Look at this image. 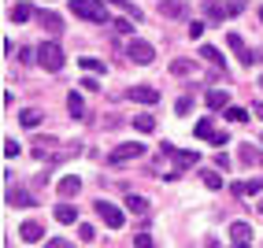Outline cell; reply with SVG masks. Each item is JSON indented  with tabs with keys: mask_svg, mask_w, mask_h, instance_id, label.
Listing matches in <instances>:
<instances>
[{
	"mask_svg": "<svg viewBox=\"0 0 263 248\" xmlns=\"http://www.w3.org/2000/svg\"><path fill=\"white\" fill-rule=\"evenodd\" d=\"M249 237H252V226H249V222H234V226H230V241L249 244Z\"/></svg>",
	"mask_w": 263,
	"mask_h": 248,
	"instance_id": "obj_13",
	"label": "cell"
},
{
	"mask_svg": "<svg viewBox=\"0 0 263 248\" xmlns=\"http://www.w3.org/2000/svg\"><path fill=\"white\" fill-rule=\"evenodd\" d=\"M193 133H197L200 141H212V137H215L219 130L212 126V119H200V122H197V126H193Z\"/></svg>",
	"mask_w": 263,
	"mask_h": 248,
	"instance_id": "obj_17",
	"label": "cell"
},
{
	"mask_svg": "<svg viewBox=\"0 0 263 248\" xmlns=\"http://www.w3.org/2000/svg\"><path fill=\"white\" fill-rule=\"evenodd\" d=\"M126 52H130V60H134V63H141V67H148V63L156 60V48H152L148 41H130Z\"/></svg>",
	"mask_w": 263,
	"mask_h": 248,
	"instance_id": "obj_5",
	"label": "cell"
},
{
	"mask_svg": "<svg viewBox=\"0 0 263 248\" xmlns=\"http://www.w3.org/2000/svg\"><path fill=\"white\" fill-rule=\"evenodd\" d=\"M67 111H71L74 119H82V115H85V104H82V97H78V93L67 97Z\"/></svg>",
	"mask_w": 263,
	"mask_h": 248,
	"instance_id": "obj_22",
	"label": "cell"
},
{
	"mask_svg": "<svg viewBox=\"0 0 263 248\" xmlns=\"http://www.w3.org/2000/svg\"><path fill=\"white\" fill-rule=\"evenodd\" d=\"M82 70H89V74H104V63L93 60V56H85V60H82Z\"/></svg>",
	"mask_w": 263,
	"mask_h": 248,
	"instance_id": "obj_28",
	"label": "cell"
},
{
	"mask_svg": "<svg viewBox=\"0 0 263 248\" xmlns=\"http://www.w3.org/2000/svg\"><path fill=\"white\" fill-rule=\"evenodd\" d=\"M19 234H23V241H41V234H45V230H41V222H23V230H19Z\"/></svg>",
	"mask_w": 263,
	"mask_h": 248,
	"instance_id": "obj_18",
	"label": "cell"
},
{
	"mask_svg": "<svg viewBox=\"0 0 263 248\" xmlns=\"http://www.w3.org/2000/svg\"><path fill=\"white\" fill-rule=\"evenodd\" d=\"M126 207L134 211V215H148V200H145V197H130Z\"/></svg>",
	"mask_w": 263,
	"mask_h": 248,
	"instance_id": "obj_24",
	"label": "cell"
},
{
	"mask_svg": "<svg viewBox=\"0 0 263 248\" xmlns=\"http://www.w3.org/2000/svg\"><path fill=\"white\" fill-rule=\"evenodd\" d=\"M256 207H259V211H263V200H259V204H256Z\"/></svg>",
	"mask_w": 263,
	"mask_h": 248,
	"instance_id": "obj_42",
	"label": "cell"
},
{
	"mask_svg": "<svg viewBox=\"0 0 263 248\" xmlns=\"http://www.w3.org/2000/svg\"><path fill=\"white\" fill-rule=\"evenodd\" d=\"M74 219H78V207H74V204H60V207H56V222L71 226Z\"/></svg>",
	"mask_w": 263,
	"mask_h": 248,
	"instance_id": "obj_16",
	"label": "cell"
},
{
	"mask_svg": "<svg viewBox=\"0 0 263 248\" xmlns=\"http://www.w3.org/2000/svg\"><path fill=\"white\" fill-rule=\"evenodd\" d=\"M141 156H145V145L126 141V145H115L111 148V163H130V159H141Z\"/></svg>",
	"mask_w": 263,
	"mask_h": 248,
	"instance_id": "obj_3",
	"label": "cell"
},
{
	"mask_svg": "<svg viewBox=\"0 0 263 248\" xmlns=\"http://www.w3.org/2000/svg\"><path fill=\"white\" fill-rule=\"evenodd\" d=\"M230 48H234V52H237V60H241V63H245V67H249V63H252V60H256V52H249V48H245V41H241V37H237V33H230Z\"/></svg>",
	"mask_w": 263,
	"mask_h": 248,
	"instance_id": "obj_10",
	"label": "cell"
},
{
	"mask_svg": "<svg viewBox=\"0 0 263 248\" xmlns=\"http://www.w3.org/2000/svg\"><path fill=\"white\" fill-rule=\"evenodd\" d=\"M71 11L78 15V19H85V23H97V26L108 23V8H104V0H71Z\"/></svg>",
	"mask_w": 263,
	"mask_h": 248,
	"instance_id": "obj_1",
	"label": "cell"
},
{
	"mask_svg": "<svg viewBox=\"0 0 263 248\" xmlns=\"http://www.w3.org/2000/svg\"><path fill=\"white\" fill-rule=\"evenodd\" d=\"M259 89H263V78H259Z\"/></svg>",
	"mask_w": 263,
	"mask_h": 248,
	"instance_id": "obj_45",
	"label": "cell"
},
{
	"mask_svg": "<svg viewBox=\"0 0 263 248\" xmlns=\"http://www.w3.org/2000/svg\"><path fill=\"white\" fill-rule=\"evenodd\" d=\"M111 30H115V33H130V30H134V26H130V23H126V19H115V23H111Z\"/></svg>",
	"mask_w": 263,
	"mask_h": 248,
	"instance_id": "obj_32",
	"label": "cell"
},
{
	"mask_svg": "<svg viewBox=\"0 0 263 248\" xmlns=\"http://www.w3.org/2000/svg\"><path fill=\"white\" fill-rule=\"evenodd\" d=\"M45 248H74V244H71V241H60V237H52Z\"/></svg>",
	"mask_w": 263,
	"mask_h": 248,
	"instance_id": "obj_37",
	"label": "cell"
},
{
	"mask_svg": "<svg viewBox=\"0 0 263 248\" xmlns=\"http://www.w3.org/2000/svg\"><path fill=\"white\" fill-rule=\"evenodd\" d=\"M134 130L152 133V130H156V119H152V115H134Z\"/></svg>",
	"mask_w": 263,
	"mask_h": 248,
	"instance_id": "obj_21",
	"label": "cell"
},
{
	"mask_svg": "<svg viewBox=\"0 0 263 248\" xmlns=\"http://www.w3.org/2000/svg\"><path fill=\"white\" fill-rule=\"evenodd\" d=\"M134 248H152V237H148V234H137V237H134Z\"/></svg>",
	"mask_w": 263,
	"mask_h": 248,
	"instance_id": "obj_33",
	"label": "cell"
},
{
	"mask_svg": "<svg viewBox=\"0 0 263 248\" xmlns=\"http://www.w3.org/2000/svg\"><path fill=\"white\" fill-rule=\"evenodd\" d=\"M200 33H204V23H189V37L193 41H200Z\"/></svg>",
	"mask_w": 263,
	"mask_h": 248,
	"instance_id": "obj_35",
	"label": "cell"
},
{
	"mask_svg": "<svg viewBox=\"0 0 263 248\" xmlns=\"http://www.w3.org/2000/svg\"><path fill=\"white\" fill-rule=\"evenodd\" d=\"M208 15H212V19H222V15H226V8H219V4H208Z\"/></svg>",
	"mask_w": 263,
	"mask_h": 248,
	"instance_id": "obj_36",
	"label": "cell"
},
{
	"mask_svg": "<svg viewBox=\"0 0 263 248\" xmlns=\"http://www.w3.org/2000/svg\"><path fill=\"white\" fill-rule=\"evenodd\" d=\"M226 119L230 122H249V111L245 108H226Z\"/></svg>",
	"mask_w": 263,
	"mask_h": 248,
	"instance_id": "obj_29",
	"label": "cell"
},
{
	"mask_svg": "<svg viewBox=\"0 0 263 248\" xmlns=\"http://www.w3.org/2000/svg\"><path fill=\"white\" fill-rule=\"evenodd\" d=\"M256 115H259V119H263V104H259V100H256Z\"/></svg>",
	"mask_w": 263,
	"mask_h": 248,
	"instance_id": "obj_40",
	"label": "cell"
},
{
	"mask_svg": "<svg viewBox=\"0 0 263 248\" xmlns=\"http://www.w3.org/2000/svg\"><path fill=\"white\" fill-rule=\"evenodd\" d=\"M126 97H130L134 104H156V100H160V93H156L152 85H134V89H130Z\"/></svg>",
	"mask_w": 263,
	"mask_h": 248,
	"instance_id": "obj_7",
	"label": "cell"
},
{
	"mask_svg": "<svg viewBox=\"0 0 263 248\" xmlns=\"http://www.w3.org/2000/svg\"><path fill=\"white\" fill-rule=\"evenodd\" d=\"M37 19H41V26H45L48 33H60V30H63V19H60L56 11H41Z\"/></svg>",
	"mask_w": 263,
	"mask_h": 248,
	"instance_id": "obj_12",
	"label": "cell"
},
{
	"mask_svg": "<svg viewBox=\"0 0 263 248\" xmlns=\"http://www.w3.org/2000/svg\"><path fill=\"white\" fill-rule=\"evenodd\" d=\"M204 248H219V237H208V241H204Z\"/></svg>",
	"mask_w": 263,
	"mask_h": 248,
	"instance_id": "obj_39",
	"label": "cell"
},
{
	"mask_svg": "<svg viewBox=\"0 0 263 248\" xmlns=\"http://www.w3.org/2000/svg\"><path fill=\"white\" fill-rule=\"evenodd\" d=\"M60 197H74V193L82 189V178H78V174H67V178H60Z\"/></svg>",
	"mask_w": 263,
	"mask_h": 248,
	"instance_id": "obj_9",
	"label": "cell"
},
{
	"mask_svg": "<svg viewBox=\"0 0 263 248\" xmlns=\"http://www.w3.org/2000/svg\"><path fill=\"white\" fill-rule=\"evenodd\" d=\"M259 189H263V178H249V182H237L234 185L237 197H252V193H259Z\"/></svg>",
	"mask_w": 263,
	"mask_h": 248,
	"instance_id": "obj_15",
	"label": "cell"
},
{
	"mask_svg": "<svg viewBox=\"0 0 263 248\" xmlns=\"http://www.w3.org/2000/svg\"><path fill=\"white\" fill-rule=\"evenodd\" d=\"M78 234H82V241H93V237H97V230H93L89 222H82V230H78Z\"/></svg>",
	"mask_w": 263,
	"mask_h": 248,
	"instance_id": "obj_34",
	"label": "cell"
},
{
	"mask_svg": "<svg viewBox=\"0 0 263 248\" xmlns=\"http://www.w3.org/2000/svg\"><path fill=\"white\" fill-rule=\"evenodd\" d=\"M193 67H197L193 60H174V63H171V74H189Z\"/></svg>",
	"mask_w": 263,
	"mask_h": 248,
	"instance_id": "obj_26",
	"label": "cell"
},
{
	"mask_svg": "<svg viewBox=\"0 0 263 248\" xmlns=\"http://www.w3.org/2000/svg\"><path fill=\"white\" fill-rule=\"evenodd\" d=\"M234 248H252V244H237V241H234Z\"/></svg>",
	"mask_w": 263,
	"mask_h": 248,
	"instance_id": "obj_41",
	"label": "cell"
},
{
	"mask_svg": "<svg viewBox=\"0 0 263 248\" xmlns=\"http://www.w3.org/2000/svg\"><path fill=\"white\" fill-rule=\"evenodd\" d=\"M37 63L48 70V74L63 70V48H60V45H52V41H45V45L37 48Z\"/></svg>",
	"mask_w": 263,
	"mask_h": 248,
	"instance_id": "obj_2",
	"label": "cell"
},
{
	"mask_svg": "<svg viewBox=\"0 0 263 248\" xmlns=\"http://www.w3.org/2000/svg\"><path fill=\"white\" fill-rule=\"evenodd\" d=\"M97 215L108 222L111 230H119L122 222H126V215H122V207H115V204H108V200H97Z\"/></svg>",
	"mask_w": 263,
	"mask_h": 248,
	"instance_id": "obj_4",
	"label": "cell"
},
{
	"mask_svg": "<svg viewBox=\"0 0 263 248\" xmlns=\"http://www.w3.org/2000/svg\"><path fill=\"white\" fill-rule=\"evenodd\" d=\"M4 156H8V159L19 156V141H11V137H8V141H4Z\"/></svg>",
	"mask_w": 263,
	"mask_h": 248,
	"instance_id": "obj_30",
	"label": "cell"
},
{
	"mask_svg": "<svg viewBox=\"0 0 263 248\" xmlns=\"http://www.w3.org/2000/svg\"><path fill=\"white\" fill-rule=\"evenodd\" d=\"M200 56H204L208 63H215V67H222V63H226V60L219 56V48H212V45H200Z\"/></svg>",
	"mask_w": 263,
	"mask_h": 248,
	"instance_id": "obj_23",
	"label": "cell"
},
{
	"mask_svg": "<svg viewBox=\"0 0 263 248\" xmlns=\"http://www.w3.org/2000/svg\"><path fill=\"white\" fill-rule=\"evenodd\" d=\"M241 163L263 167V148H256V145H241Z\"/></svg>",
	"mask_w": 263,
	"mask_h": 248,
	"instance_id": "obj_8",
	"label": "cell"
},
{
	"mask_svg": "<svg viewBox=\"0 0 263 248\" xmlns=\"http://www.w3.org/2000/svg\"><path fill=\"white\" fill-rule=\"evenodd\" d=\"M163 156H167V159L174 156V159H178L182 167H189V163H197V152H182V148H174V145H163Z\"/></svg>",
	"mask_w": 263,
	"mask_h": 248,
	"instance_id": "obj_11",
	"label": "cell"
},
{
	"mask_svg": "<svg viewBox=\"0 0 263 248\" xmlns=\"http://www.w3.org/2000/svg\"><path fill=\"white\" fill-rule=\"evenodd\" d=\"M4 204H8V207H33V197H30L26 189H19V185H8Z\"/></svg>",
	"mask_w": 263,
	"mask_h": 248,
	"instance_id": "obj_6",
	"label": "cell"
},
{
	"mask_svg": "<svg viewBox=\"0 0 263 248\" xmlns=\"http://www.w3.org/2000/svg\"><path fill=\"white\" fill-rule=\"evenodd\" d=\"M174 108H178V115H189V111H193V100H189V97H182L178 104H174Z\"/></svg>",
	"mask_w": 263,
	"mask_h": 248,
	"instance_id": "obj_31",
	"label": "cell"
},
{
	"mask_svg": "<svg viewBox=\"0 0 263 248\" xmlns=\"http://www.w3.org/2000/svg\"><path fill=\"white\" fill-rule=\"evenodd\" d=\"M26 19H33V8L30 4H15L11 8V23H26Z\"/></svg>",
	"mask_w": 263,
	"mask_h": 248,
	"instance_id": "obj_20",
	"label": "cell"
},
{
	"mask_svg": "<svg viewBox=\"0 0 263 248\" xmlns=\"http://www.w3.org/2000/svg\"><path fill=\"white\" fill-rule=\"evenodd\" d=\"M160 11H163V15H185V4H178V0H163Z\"/></svg>",
	"mask_w": 263,
	"mask_h": 248,
	"instance_id": "obj_25",
	"label": "cell"
},
{
	"mask_svg": "<svg viewBox=\"0 0 263 248\" xmlns=\"http://www.w3.org/2000/svg\"><path fill=\"white\" fill-rule=\"evenodd\" d=\"M19 60H23V63H33V60H37V52H30V48H23V52H19Z\"/></svg>",
	"mask_w": 263,
	"mask_h": 248,
	"instance_id": "obj_38",
	"label": "cell"
},
{
	"mask_svg": "<svg viewBox=\"0 0 263 248\" xmlns=\"http://www.w3.org/2000/svg\"><path fill=\"white\" fill-rule=\"evenodd\" d=\"M41 119H45V115H41L37 108H23V111H19V122H23L26 130H33V126H41Z\"/></svg>",
	"mask_w": 263,
	"mask_h": 248,
	"instance_id": "obj_14",
	"label": "cell"
},
{
	"mask_svg": "<svg viewBox=\"0 0 263 248\" xmlns=\"http://www.w3.org/2000/svg\"><path fill=\"white\" fill-rule=\"evenodd\" d=\"M226 104H230V97H226V89H212V93H208V108H212V111L226 108Z\"/></svg>",
	"mask_w": 263,
	"mask_h": 248,
	"instance_id": "obj_19",
	"label": "cell"
},
{
	"mask_svg": "<svg viewBox=\"0 0 263 248\" xmlns=\"http://www.w3.org/2000/svg\"><path fill=\"white\" fill-rule=\"evenodd\" d=\"M204 174V185L208 189H222V178H219V170H200Z\"/></svg>",
	"mask_w": 263,
	"mask_h": 248,
	"instance_id": "obj_27",
	"label": "cell"
},
{
	"mask_svg": "<svg viewBox=\"0 0 263 248\" xmlns=\"http://www.w3.org/2000/svg\"><path fill=\"white\" fill-rule=\"evenodd\" d=\"M111 4H122V0H111Z\"/></svg>",
	"mask_w": 263,
	"mask_h": 248,
	"instance_id": "obj_43",
	"label": "cell"
},
{
	"mask_svg": "<svg viewBox=\"0 0 263 248\" xmlns=\"http://www.w3.org/2000/svg\"><path fill=\"white\" fill-rule=\"evenodd\" d=\"M259 19H263V8H259Z\"/></svg>",
	"mask_w": 263,
	"mask_h": 248,
	"instance_id": "obj_44",
	"label": "cell"
}]
</instances>
